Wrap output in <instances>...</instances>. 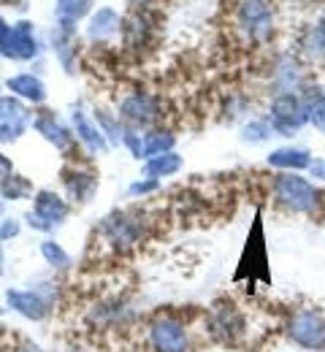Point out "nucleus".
<instances>
[{"label": "nucleus", "instance_id": "obj_35", "mask_svg": "<svg viewBox=\"0 0 325 352\" xmlns=\"http://www.w3.org/2000/svg\"><path fill=\"white\" fill-rule=\"evenodd\" d=\"M249 109H252V103H249L247 95H231V100H225V114H228L231 120H236V117H247Z\"/></svg>", "mask_w": 325, "mask_h": 352}, {"label": "nucleus", "instance_id": "obj_28", "mask_svg": "<svg viewBox=\"0 0 325 352\" xmlns=\"http://www.w3.org/2000/svg\"><path fill=\"white\" fill-rule=\"evenodd\" d=\"M93 117H95V122H98V128H100V133L106 135L109 146H111V149H120L125 125H122V120L117 117V111H114V109H106V106H93Z\"/></svg>", "mask_w": 325, "mask_h": 352}, {"label": "nucleus", "instance_id": "obj_5", "mask_svg": "<svg viewBox=\"0 0 325 352\" xmlns=\"http://www.w3.org/2000/svg\"><path fill=\"white\" fill-rule=\"evenodd\" d=\"M5 304L27 322H44L60 304V285L54 279H38L36 285L30 282V287H8Z\"/></svg>", "mask_w": 325, "mask_h": 352}, {"label": "nucleus", "instance_id": "obj_20", "mask_svg": "<svg viewBox=\"0 0 325 352\" xmlns=\"http://www.w3.org/2000/svg\"><path fill=\"white\" fill-rule=\"evenodd\" d=\"M5 92L19 98L22 103H27L30 109H41L47 103L49 89L47 82L41 79L38 71H19V74H11L5 79Z\"/></svg>", "mask_w": 325, "mask_h": 352}, {"label": "nucleus", "instance_id": "obj_14", "mask_svg": "<svg viewBox=\"0 0 325 352\" xmlns=\"http://www.w3.org/2000/svg\"><path fill=\"white\" fill-rule=\"evenodd\" d=\"M155 38H157V14L131 8V14H125L122 19V33H120L122 49L131 54H144L146 49H152Z\"/></svg>", "mask_w": 325, "mask_h": 352}, {"label": "nucleus", "instance_id": "obj_11", "mask_svg": "<svg viewBox=\"0 0 325 352\" xmlns=\"http://www.w3.org/2000/svg\"><path fill=\"white\" fill-rule=\"evenodd\" d=\"M309 85L306 63L298 57V52H277L269 63V92L284 95V92H301Z\"/></svg>", "mask_w": 325, "mask_h": 352}, {"label": "nucleus", "instance_id": "obj_6", "mask_svg": "<svg viewBox=\"0 0 325 352\" xmlns=\"http://www.w3.org/2000/svg\"><path fill=\"white\" fill-rule=\"evenodd\" d=\"M71 214H74V204L63 192H57L52 187H41V190H36L30 209L25 212L22 220H25V228H30L41 236H54L71 220Z\"/></svg>", "mask_w": 325, "mask_h": 352}, {"label": "nucleus", "instance_id": "obj_4", "mask_svg": "<svg viewBox=\"0 0 325 352\" xmlns=\"http://www.w3.org/2000/svg\"><path fill=\"white\" fill-rule=\"evenodd\" d=\"M149 352H192V328L179 311H155L144 325Z\"/></svg>", "mask_w": 325, "mask_h": 352}, {"label": "nucleus", "instance_id": "obj_40", "mask_svg": "<svg viewBox=\"0 0 325 352\" xmlns=\"http://www.w3.org/2000/svg\"><path fill=\"white\" fill-rule=\"evenodd\" d=\"M8 352H47V350H44V347H38V344H33V342H25V344L11 347Z\"/></svg>", "mask_w": 325, "mask_h": 352}, {"label": "nucleus", "instance_id": "obj_34", "mask_svg": "<svg viewBox=\"0 0 325 352\" xmlns=\"http://www.w3.org/2000/svg\"><path fill=\"white\" fill-rule=\"evenodd\" d=\"M22 230H25V220H22V217H8V214H5V217L0 220V239H3V241L19 239Z\"/></svg>", "mask_w": 325, "mask_h": 352}, {"label": "nucleus", "instance_id": "obj_37", "mask_svg": "<svg viewBox=\"0 0 325 352\" xmlns=\"http://www.w3.org/2000/svg\"><path fill=\"white\" fill-rule=\"evenodd\" d=\"M14 171H16V168H14V160H11V157L3 152V146H0V184H3L8 176L14 174Z\"/></svg>", "mask_w": 325, "mask_h": 352}, {"label": "nucleus", "instance_id": "obj_22", "mask_svg": "<svg viewBox=\"0 0 325 352\" xmlns=\"http://www.w3.org/2000/svg\"><path fill=\"white\" fill-rule=\"evenodd\" d=\"M295 52L306 65H325V8L315 22H309L301 30Z\"/></svg>", "mask_w": 325, "mask_h": 352}, {"label": "nucleus", "instance_id": "obj_38", "mask_svg": "<svg viewBox=\"0 0 325 352\" xmlns=\"http://www.w3.org/2000/svg\"><path fill=\"white\" fill-rule=\"evenodd\" d=\"M160 3H163V0H128L131 8H144V11H155Z\"/></svg>", "mask_w": 325, "mask_h": 352}, {"label": "nucleus", "instance_id": "obj_25", "mask_svg": "<svg viewBox=\"0 0 325 352\" xmlns=\"http://www.w3.org/2000/svg\"><path fill=\"white\" fill-rule=\"evenodd\" d=\"M131 320H133V309L128 307V301H122V298L100 301L93 309V322L100 325V328H106V331L109 328H120V325H125Z\"/></svg>", "mask_w": 325, "mask_h": 352}, {"label": "nucleus", "instance_id": "obj_17", "mask_svg": "<svg viewBox=\"0 0 325 352\" xmlns=\"http://www.w3.org/2000/svg\"><path fill=\"white\" fill-rule=\"evenodd\" d=\"M122 19L120 8L114 6H95V11L82 22V36L90 46H111L122 33Z\"/></svg>", "mask_w": 325, "mask_h": 352}, {"label": "nucleus", "instance_id": "obj_23", "mask_svg": "<svg viewBox=\"0 0 325 352\" xmlns=\"http://www.w3.org/2000/svg\"><path fill=\"white\" fill-rule=\"evenodd\" d=\"M95 0H54V25L82 30V22L95 11Z\"/></svg>", "mask_w": 325, "mask_h": 352}, {"label": "nucleus", "instance_id": "obj_8", "mask_svg": "<svg viewBox=\"0 0 325 352\" xmlns=\"http://www.w3.org/2000/svg\"><path fill=\"white\" fill-rule=\"evenodd\" d=\"M284 339L301 352H325V314L317 307H298L282 322Z\"/></svg>", "mask_w": 325, "mask_h": 352}, {"label": "nucleus", "instance_id": "obj_29", "mask_svg": "<svg viewBox=\"0 0 325 352\" xmlns=\"http://www.w3.org/2000/svg\"><path fill=\"white\" fill-rule=\"evenodd\" d=\"M33 195H36V187H33V182L27 179V176L22 174H14L8 176L3 184H0V198L5 201V204H16V201H33Z\"/></svg>", "mask_w": 325, "mask_h": 352}, {"label": "nucleus", "instance_id": "obj_30", "mask_svg": "<svg viewBox=\"0 0 325 352\" xmlns=\"http://www.w3.org/2000/svg\"><path fill=\"white\" fill-rule=\"evenodd\" d=\"M301 95H304V100H306L309 125L325 138V92H323V87H312V85H306V87L301 89Z\"/></svg>", "mask_w": 325, "mask_h": 352}, {"label": "nucleus", "instance_id": "obj_43", "mask_svg": "<svg viewBox=\"0 0 325 352\" xmlns=\"http://www.w3.org/2000/svg\"><path fill=\"white\" fill-rule=\"evenodd\" d=\"M323 92H325V87H323Z\"/></svg>", "mask_w": 325, "mask_h": 352}, {"label": "nucleus", "instance_id": "obj_21", "mask_svg": "<svg viewBox=\"0 0 325 352\" xmlns=\"http://www.w3.org/2000/svg\"><path fill=\"white\" fill-rule=\"evenodd\" d=\"M312 160H315V155L301 144H282V146H274L266 155L269 168H274V171H295V174L309 171Z\"/></svg>", "mask_w": 325, "mask_h": 352}, {"label": "nucleus", "instance_id": "obj_26", "mask_svg": "<svg viewBox=\"0 0 325 352\" xmlns=\"http://www.w3.org/2000/svg\"><path fill=\"white\" fill-rule=\"evenodd\" d=\"M141 144H144V160L155 157V155H163V152H174L177 149V133L171 128L155 125L149 131H141Z\"/></svg>", "mask_w": 325, "mask_h": 352}, {"label": "nucleus", "instance_id": "obj_1", "mask_svg": "<svg viewBox=\"0 0 325 352\" xmlns=\"http://www.w3.org/2000/svg\"><path fill=\"white\" fill-rule=\"evenodd\" d=\"M269 195L282 212L287 214H301V217H323L325 214V190L304 174L295 171H277Z\"/></svg>", "mask_w": 325, "mask_h": 352}, {"label": "nucleus", "instance_id": "obj_19", "mask_svg": "<svg viewBox=\"0 0 325 352\" xmlns=\"http://www.w3.org/2000/svg\"><path fill=\"white\" fill-rule=\"evenodd\" d=\"M47 49L52 52L54 63L60 65V71L65 76H76L82 68V57H79V33L76 30H63L57 25H52L47 33Z\"/></svg>", "mask_w": 325, "mask_h": 352}, {"label": "nucleus", "instance_id": "obj_12", "mask_svg": "<svg viewBox=\"0 0 325 352\" xmlns=\"http://www.w3.org/2000/svg\"><path fill=\"white\" fill-rule=\"evenodd\" d=\"M68 122H71V131H74L76 146H79L87 157H103V155L111 152L106 135L100 133L98 122H95L93 109H87L82 100L71 106V117H68Z\"/></svg>", "mask_w": 325, "mask_h": 352}, {"label": "nucleus", "instance_id": "obj_18", "mask_svg": "<svg viewBox=\"0 0 325 352\" xmlns=\"http://www.w3.org/2000/svg\"><path fill=\"white\" fill-rule=\"evenodd\" d=\"M47 52V36H41L38 25L33 19H16L14 22V36H11V54L8 63H38Z\"/></svg>", "mask_w": 325, "mask_h": 352}, {"label": "nucleus", "instance_id": "obj_32", "mask_svg": "<svg viewBox=\"0 0 325 352\" xmlns=\"http://www.w3.org/2000/svg\"><path fill=\"white\" fill-rule=\"evenodd\" d=\"M160 187H163V182H157V179L136 176V179L128 184L125 195H128L131 201H144V198H152V195H157V192H160Z\"/></svg>", "mask_w": 325, "mask_h": 352}, {"label": "nucleus", "instance_id": "obj_33", "mask_svg": "<svg viewBox=\"0 0 325 352\" xmlns=\"http://www.w3.org/2000/svg\"><path fill=\"white\" fill-rule=\"evenodd\" d=\"M120 146L133 157V160H144V144H141V131H133V128H125L122 133V141H120Z\"/></svg>", "mask_w": 325, "mask_h": 352}, {"label": "nucleus", "instance_id": "obj_16", "mask_svg": "<svg viewBox=\"0 0 325 352\" xmlns=\"http://www.w3.org/2000/svg\"><path fill=\"white\" fill-rule=\"evenodd\" d=\"M33 131L41 141H47L52 149H57L60 155L71 157L76 141H74V131H71V122L63 120L54 109L41 106L38 111H33Z\"/></svg>", "mask_w": 325, "mask_h": 352}, {"label": "nucleus", "instance_id": "obj_7", "mask_svg": "<svg viewBox=\"0 0 325 352\" xmlns=\"http://www.w3.org/2000/svg\"><path fill=\"white\" fill-rule=\"evenodd\" d=\"M117 117L122 120L125 128L133 131H149L155 125L163 122L166 117V103L157 92L144 87H131L122 92V98L117 100Z\"/></svg>", "mask_w": 325, "mask_h": 352}, {"label": "nucleus", "instance_id": "obj_41", "mask_svg": "<svg viewBox=\"0 0 325 352\" xmlns=\"http://www.w3.org/2000/svg\"><path fill=\"white\" fill-rule=\"evenodd\" d=\"M3 244H5V241L0 239V276L5 274V252H3Z\"/></svg>", "mask_w": 325, "mask_h": 352}, {"label": "nucleus", "instance_id": "obj_13", "mask_svg": "<svg viewBox=\"0 0 325 352\" xmlns=\"http://www.w3.org/2000/svg\"><path fill=\"white\" fill-rule=\"evenodd\" d=\"M33 131V109L19 98L3 92L0 95V146L19 144Z\"/></svg>", "mask_w": 325, "mask_h": 352}, {"label": "nucleus", "instance_id": "obj_15", "mask_svg": "<svg viewBox=\"0 0 325 352\" xmlns=\"http://www.w3.org/2000/svg\"><path fill=\"white\" fill-rule=\"evenodd\" d=\"M60 187H63V195L74 206H85V204H90L95 195H98L100 176H98L95 168L85 166V163L68 160L63 166V171H60Z\"/></svg>", "mask_w": 325, "mask_h": 352}, {"label": "nucleus", "instance_id": "obj_42", "mask_svg": "<svg viewBox=\"0 0 325 352\" xmlns=\"http://www.w3.org/2000/svg\"><path fill=\"white\" fill-rule=\"evenodd\" d=\"M5 212H8V204H5V201H3V198H0V220H3V217H5Z\"/></svg>", "mask_w": 325, "mask_h": 352}, {"label": "nucleus", "instance_id": "obj_27", "mask_svg": "<svg viewBox=\"0 0 325 352\" xmlns=\"http://www.w3.org/2000/svg\"><path fill=\"white\" fill-rule=\"evenodd\" d=\"M38 252H41V261H44L54 274H65V271L74 268L71 252H68L54 236H44V241L38 244Z\"/></svg>", "mask_w": 325, "mask_h": 352}, {"label": "nucleus", "instance_id": "obj_9", "mask_svg": "<svg viewBox=\"0 0 325 352\" xmlns=\"http://www.w3.org/2000/svg\"><path fill=\"white\" fill-rule=\"evenodd\" d=\"M203 331L209 333L212 342H217L223 347H238L249 336V322H247V314L236 304L223 301V304H214L206 311Z\"/></svg>", "mask_w": 325, "mask_h": 352}, {"label": "nucleus", "instance_id": "obj_3", "mask_svg": "<svg viewBox=\"0 0 325 352\" xmlns=\"http://www.w3.org/2000/svg\"><path fill=\"white\" fill-rule=\"evenodd\" d=\"M95 236L111 252H131L149 239V217L139 209H114L95 225Z\"/></svg>", "mask_w": 325, "mask_h": 352}, {"label": "nucleus", "instance_id": "obj_31", "mask_svg": "<svg viewBox=\"0 0 325 352\" xmlns=\"http://www.w3.org/2000/svg\"><path fill=\"white\" fill-rule=\"evenodd\" d=\"M277 133L271 128V122L266 117H249L244 125H241V141L249 144V146H263L274 138Z\"/></svg>", "mask_w": 325, "mask_h": 352}, {"label": "nucleus", "instance_id": "obj_2", "mask_svg": "<svg viewBox=\"0 0 325 352\" xmlns=\"http://www.w3.org/2000/svg\"><path fill=\"white\" fill-rule=\"evenodd\" d=\"M231 28L249 49H263L277 36V6L274 0H233Z\"/></svg>", "mask_w": 325, "mask_h": 352}, {"label": "nucleus", "instance_id": "obj_39", "mask_svg": "<svg viewBox=\"0 0 325 352\" xmlns=\"http://www.w3.org/2000/svg\"><path fill=\"white\" fill-rule=\"evenodd\" d=\"M309 174L315 176V179H325V160H312V166H309Z\"/></svg>", "mask_w": 325, "mask_h": 352}, {"label": "nucleus", "instance_id": "obj_10", "mask_svg": "<svg viewBox=\"0 0 325 352\" xmlns=\"http://www.w3.org/2000/svg\"><path fill=\"white\" fill-rule=\"evenodd\" d=\"M266 120L271 122V128L282 138H295L298 133L309 125V111H306V100L301 92H284L274 95L266 111Z\"/></svg>", "mask_w": 325, "mask_h": 352}, {"label": "nucleus", "instance_id": "obj_36", "mask_svg": "<svg viewBox=\"0 0 325 352\" xmlns=\"http://www.w3.org/2000/svg\"><path fill=\"white\" fill-rule=\"evenodd\" d=\"M11 36H14V22H8L0 14V60H5V63H8V54H11Z\"/></svg>", "mask_w": 325, "mask_h": 352}, {"label": "nucleus", "instance_id": "obj_24", "mask_svg": "<svg viewBox=\"0 0 325 352\" xmlns=\"http://www.w3.org/2000/svg\"><path fill=\"white\" fill-rule=\"evenodd\" d=\"M182 168H185V157H182V155L174 149V152H163V155L146 157V160L141 163V176L163 182V179H171V176H177L179 171H182Z\"/></svg>", "mask_w": 325, "mask_h": 352}]
</instances>
